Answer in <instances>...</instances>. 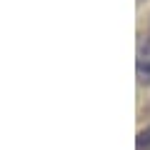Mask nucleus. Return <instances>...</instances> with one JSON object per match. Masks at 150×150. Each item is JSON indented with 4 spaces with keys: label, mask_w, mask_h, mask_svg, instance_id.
Here are the masks:
<instances>
[{
    "label": "nucleus",
    "mask_w": 150,
    "mask_h": 150,
    "mask_svg": "<svg viewBox=\"0 0 150 150\" xmlns=\"http://www.w3.org/2000/svg\"><path fill=\"white\" fill-rule=\"evenodd\" d=\"M135 150H150V125L145 130L138 133V140H135Z\"/></svg>",
    "instance_id": "obj_2"
},
{
    "label": "nucleus",
    "mask_w": 150,
    "mask_h": 150,
    "mask_svg": "<svg viewBox=\"0 0 150 150\" xmlns=\"http://www.w3.org/2000/svg\"><path fill=\"white\" fill-rule=\"evenodd\" d=\"M135 70H138V83L148 85L150 83V40H145L138 48V63H135Z\"/></svg>",
    "instance_id": "obj_1"
}]
</instances>
